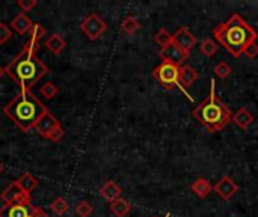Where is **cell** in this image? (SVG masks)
Segmentation results:
<instances>
[{"label": "cell", "instance_id": "cell-11", "mask_svg": "<svg viewBox=\"0 0 258 217\" xmlns=\"http://www.w3.org/2000/svg\"><path fill=\"white\" fill-rule=\"evenodd\" d=\"M172 41L180 47L183 48L184 51L190 53V50L197 45V38L195 35L187 29V27H180L174 35H172Z\"/></svg>", "mask_w": 258, "mask_h": 217}, {"label": "cell", "instance_id": "cell-17", "mask_svg": "<svg viewBox=\"0 0 258 217\" xmlns=\"http://www.w3.org/2000/svg\"><path fill=\"white\" fill-rule=\"evenodd\" d=\"M44 45H45V48H48V51H51L54 56H57V54H60L63 51V48L67 47V42L59 33H51L47 38Z\"/></svg>", "mask_w": 258, "mask_h": 217}, {"label": "cell", "instance_id": "cell-8", "mask_svg": "<svg viewBox=\"0 0 258 217\" xmlns=\"http://www.w3.org/2000/svg\"><path fill=\"white\" fill-rule=\"evenodd\" d=\"M189 56H190V53L180 48L174 41L169 45L159 50V57L162 59V62H169L172 65H177V66H183L184 62L189 59Z\"/></svg>", "mask_w": 258, "mask_h": 217}, {"label": "cell", "instance_id": "cell-7", "mask_svg": "<svg viewBox=\"0 0 258 217\" xmlns=\"http://www.w3.org/2000/svg\"><path fill=\"white\" fill-rule=\"evenodd\" d=\"M39 211L32 202H14L0 207V217H35Z\"/></svg>", "mask_w": 258, "mask_h": 217}, {"label": "cell", "instance_id": "cell-2", "mask_svg": "<svg viewBox=\"0 0 258 217\" xmlns=\"http://www.w3.org/2000/svg\"><path fill=\"white\" fill-rule=\"evenodd\" d=\"M47 110L41 100L30 91H20L3 107V113L24 133L30 131Z\"/></svg>", "mask_w": 258, "mask_h": 217}, {"label": "cell", "instance_id": "cell-19", "mask_svg": "<svg viewBox=\"0 0 258 217\" xmlns=\"http://www.w3.org/2000/svg\"><path fill=\"white\" fill-rule=\"evenodd\" d=\"M109 210L115 217H125L132 211V204L127 199L119 198V199L109 204Z\"/></svg>", "mask_w": 258, "mask_h": 217}, {"label": "cell", "instance_id": "cell-36", "mask_svg": "<svg viewBox=\"0 0 258 217\" xmlns=\"http://www.w3.org/2000/svg\"><path fill=\"white\" fill-rule=\"evenodd\" d=\"M2 171H3V165L0 163V174H2Z\"/></svg>", "mask_w": 258, "mask_h": 217}, {"label": "cell", "instance_id": "cell-25", "mask_svg": "<svg viewBox=\"0 0 258 217\" xmlns=\"http://www.w3.org/2000/svg\"><path fill=\"white\" fill-rule=\"evenodd\" d=\"M39 92H41V95H42L44 98L53 100V98L57 95V88H56V85H54L53 82H47V83H44V85L41 86Z\"/></svg>", "mask_w": 258, "mask_h": 217}, {"label": "cell", "instance_id": "cell-15", "mask_svg": "<svg viewBox=\"0 0 258 217\" xmlns=\"http://www.w3.org/2000/svg\"><path fill=\"white\" fill-rule=\"evenodd\" d=\"M198 79V71L190 66V65H183L180 66V73H178V80H180V85L186 89V88H190Z\"/></svg>", "mask_w": 258, "mask_h": 217}, {"label": "cell", "instance_id": "cell-22", "mask_svg": "<svg viewBox=\"0 0 258 217\" xmlns=\"http://www.w3.org/2000/svg\"><path fill=\"white\" fill-rule=\"evenodd\" d=\"M50 210L56 214V216L62 217L68 210H70V204L63 196H57L51 204H50Z\"/></svg>", "mask_w": 258, "mask_h": 217}, {"label": "cell", "instance_id": "cell-33", "mask_svg": "<svg viewBox=\"0 0 258 217\" xmlns=\"http://www.w3.org/2000/svg\"><path fill=\"white\" fill-rule=\"evenodd\" d=\"M243 54L248 57V59H255L258 56V44L257 41L255 42H251L246 48H245V51H243Z\"/></svg>", "mask_w": 258, "mask_h": 217}, {"label": "cell", "instance_id": "cell-4", "mask_svg": "<svg viewBox=\"0 0 258 217\" xmlns=\"http://www.w3.org/2000/svg\"><path fill=\"white\" fill-rule=\"evenodd\" d=\"M47 73L48 68L41 59L23 50L5 66V74L21 91H30Z\"/></svg>", "mask_w": 258, "mask_h": 217}, {"label": "cell", "instance_id": "cell-30", "mask_svg": "<svg viewBox=\"0 0 258 217\" xmlns=\"http://www.w3.org/2000/svg\"><path fill=\"white\" fill-rule=\"evenodd\" d=\"M39 50H41V44L36 42V41L29 39V41H26V42L23 44V51H26V53H29V54L36 56V53H38Z\"/></svg>", "mask_w": 258, "mask_h": 217}, {"label": "cell", "instance_id": "cell-35", "mask_svg": "<svg viewBox=\"0 0 258 217\" xmlns=\"http://www.w3.org/2000/svg\"><path fill=\"white\" fill-rule=\"evenodd\" d=\"M3 76H5V68H3V66H0V79H2Z\"/></svg>", "mask_w": 258, "mask_h": 217}, {"label": "cell", "instance_id": "cell-26", "mask_svg": "<svg viewBox=\"0 0 258 217\" xmlns=\"http://www.w3.org/2000/svg\"><path fill=\"white\" fill-rule=\"evenodd\" d=\"M94 213L92 205L88 201H79L76 205V214L79 217H89Z\"/></svg>", "mask_w": 258, "mask_h": 217}, {"label": "cell", "instance_id": "cell-24", "mask_svg": "<svg viewBox=\"0 0 258 217\" xmlns=\"http://www.w3.org/2000/svg\"><path fill=\"white\" fill-rule=\"evenodd\" d=\"M154 41L163 48V47H166V45H169V44L172 42V33H169L168 29L162 27V29H159L157 33L154 35Z\"/></svg>", "mask_w": 258, "mask_h": 217}, {"label": "cell", "instance_id": "cell-27", "mask_svg": "<svg viewBox=\"0 0 258 217\" xmlns=\"http://www.w3.org/2000/svg\"><path fill=\"white\" fill-rule=\"evenodd\" d=\"M45 29H44V26L42 24H39V23H36V24H33L32 27H30V30H29V36H30V39L32 41H36V42H39L44 36H45Z\"/></svg>", "mask_w": 258, "mask_h": 217}, {"label": "cell", "instance_id": "cell-10", "mask_svg": "<svg viewBox=\"0 0 258 217\" xmlns=\"http://www.w3.org/2000/svg\"><path fill=\"white\" fill-rule=\"evenodd\" d=\"M0 198H2V201H3L5 204H14V202H30V195L24 193V192L18 187L17 181L11 183V184H9V186L2 192Z\"/></svg>", "mask_w": 258, "mask_h": 217}, {"label": "cell", "instance_id": "cell-28", "mask_svg": "<svg viewBox=\"0 0 258 217\" xmlns=\"http://www.w3.org/2000/svg\"><path fill=\"white\" fill-rule=\"evenodd\" d=\"M213 71H215V74H216L219 79H222V80H224V79H228V77H230V74L233 73L231 66H230L227 62H224V60H222V62H219V63L215 66V69H213Z\"/></svg>", "mask_w": 258, "mask_h": 217}, {"label": "cell", "instance_id": "cell-20", "mask_svg": "<svg viewBox=\"0 0 258 217\" xmlns=\"http://www.w3.org/2000/svg\"><path fill=\"white\" fill-rule=\"evenodd\" d=\"M17 184H18V187H20L24 193L30 195V193L38 187V180H36L32 174H23V175L17 180Z\"/></svg>", "mask_w": 258, "mask_h": 217}, {"label": "cell", "instance_id": "cell-34", "mask_svg": "<svg viewBox=\"0 0 258 217\" xmlns=\"http://www.w3.org/2000/svg\"><path fill=\"white\" fill-rule=\"evenodd\" d=\"M35 217H50V216H48L47 213H44V211H42V210L39 208V211H38V213L35 214Z\"/></svg>", "mask_w": 258, "mask_h": 217}, {"label": "cell", "instance_id": "cell-31", "mask_svg": "<svg viewBox=\"0 0 258 217\" xmlns=\"http://www.w3.org/2000/svg\"><path fill=\"white\" fill-rule=\"evenodd\" d=\"M12 36V29L5 24V23H0V45L6 44Z\"/></svg>", "mask_w": 258, "mask_h": 217}, {"label": "cell", "instance_id": "cell-9", "mask_svg": "<svg viewBox=\"0 0 258 217\" xmlns=\"http://www.w3.org/2000/svg\"><path fill=\"white\" fill-rule=\"evenodd\" d=\"M239 184L228 175H224L215 186H213V190L218 193V196L224 201H230L237 192H239Z\"/></svg>", "mask_w": 258, "mask_h": 217}, {"label": "cell", "instance_id": "cell-32", "mask_svg": "<svg viewBox=\"0 0 258 217\" xmlns=\"http://www.w3.org/2000/svg\"><path fill=\"white\" fill-rule=\"evenodd\" d=\"M17 6L21 9V12H29L36 6V0H17Z\"/></svg>", "mask_w": 258, "mask_h": 217}, {"label": "cell", "instance_id": "cell-12", "mask_svg": "<svg viewBox=\"0 0 258 217\" xmlns=\"http://www.w3.org/2000/svg\"><path fill=\"white\" fill-rule=\"evenodd\" d=\"M57 124H60L57 119H56V116L51 113V112H45L38 121H36V124H35V130H36V133L41 136V137H44V139H48V134L53 131V128L57 125Z\"/></svg>", "mask_w": 258, "mask_h": 217}, {"label": "cell", "instance_id": "cell-29", "mask_svg": "<svg viewBox=\"0 0 258 217\" xmlns=\"http://www.w3.org/2000/svg\"><path fill=\"white\" fill-rule=\"evenodd\" d=\"M63 136H65V130H63V127H62L60 124H57V125L53 128V131L48 134V140L57 143V142H60V140L63 139Z\"/></svg>", "mask_w": 258, "mask_h": 217}, {"label": "cell", "instance_id": "cell-3", "mask_svg": "<svg viewBox=\"0 0 258 217\" xmlns=\"http://www.w3.org/2000/svg\"><path fill=\"white\" fill-rule=\"evenodd\" d=\"M192 116L209 131L218 133L231 124L233 113L227 104L216 95V83L210 82V95L201 101L192 112Z\"/></svg>", "mask_w": 258, "mask_h": 217}, {"label": "cell", "instance_id": "cell-23", "mask_svg": "<svg viewBox=\"0 0 258 217\" xmlns=\"http://www.w3.org/2000/svg\"><path fill=\"white\" fill-rule=\"evenodd\" d=\"M200 50H201V53H203L204 56L212 57V56H215V54L219 51V44H218L216 41H213L212 38H207V39H204V41L201 42Z\"/></svg>", "mask_w": 258, "mask_h": 217}, {"label": "cell", "instance_id": "cell-6", "mask_svg": "<svg viewBox=\"0 0 258 217\" xmlns=\"http://www.w3.org/2000/svg\"><path fill=\"white\" fill-rule=\"evenodd\" d=\"M107 29L106 21L97 15V14H89L85 17V20L80 23V30L85 33V36H88V39L95 41L98 39Z\"/></svg>", "mask_w": 258, "mask_h": 217}, {"label": "cell", "instance_id": "cell-37", "mask_svg": "<svg viewBox=\"0 0 258 217\" xmlns=\"http://www.w3.org/2000/svg\"><path fill=\"white\" fill-rule=\"evenodd\" d=\"M163 217H169V213H168V214H166V216H163Z\"/></svg>", "mask_w": 258, "mask_h": 217}, {"label": "cell", "instance_id": "cell-13", "mask_svg": "<svg viewBox=\"0 0 258 217\" xmlns=\"http://www.w3.org/2000/svg\"><path fill=\"white\" fill-rule=\"evenodd\" d=\"M98 193H100V196H101L104 201H107V202L110 204V202H113V201H116V199L121 198L122 189H121V186H118L115 181L110 180V181H106V183L100 187Z\"/></svg>", "mask_w": 258, "mask_h": 217}, {"label": "cell", "instance_id": "cell-16", "mask_svg": "<svg viewBox=\"0 0 258 217\" xmlns=\"http://www.w3.org/2000/svg\"><path fill=\"white\" fill-rule=\"evenodd\" d=\"M231 122L236 124L240 130H246L252 122H254V115L246 109V107H240L231 118Z\"/></svg>", "mask_w": 258, "mask_h": 217}, {"label": "cell", "instance_id": "cell-21", "mask_svg": "<svg viewBox=\"0 0 258 217\" xmlns=\"http://www.w3.org/2000/svg\"><path fill=\"white\" fill-rule=\"evenodd\" d=\"M121 29H122V32H124V33H127V35H133V33H136V32L141 29V23H139V20H138L136 17L128 15V17H125V18L122 20V23H121Z\"/></svg>", "mask_w": 258, "mask_h": 217}, {"label": "cell", "instance_id": "cell-1", "mask_svg": "<svg viewBox=\"0 0 258 217\" xmlns=\"http://www.w3.org/2000/svg\"><path fill=\"white\" fill-rule=\"evenodd\" d=\"M213 35L216 41L234 57H240L245 48L258 39L257 30L239 14H233L225 23L218 24L213 29Z\"/></svg>", "mask_w": 258, "mask_h": 217}, {"label": "cell", "instance_id": "cell-18", "mask_svg": "<svg viewBox=\"0 0 258 217\" xmlns=\"http://www.w3.org/2000/svg\"><path fill=\"white\" fill-rule=\"evenodd\" d=\"M190 189H192V192H194L200 199H206V198L212 193L213 186H212L210 181H207L206 178H198V180H195V181L190 184Z\"/></svg>", "mask_w": 258, "mask_h": 217}, {"label": "cell", "instance_id": "cell-14", "mask_svg": "<svg viewBox=\"0 0 258 217\" xmlns=\"http://www.w3.org/2000/svg\"><path fill=\"white\" fill-rule=\"evenodd\" d=\"M32 26H33L32 20H30L24 12H18V14L11 20V27H12V30H15L18 35L29 33V30H30Z\"/></svg>", "mask_w": 258, "mask_h": 217}, {"label": "cell", "instance_id": "cell-5", "mask_svg": "<svg viewBox=\"0 0 258 217\" xmlns=\"http://www.w3.org/2000/svg\"><path fill=\"white\" fill-rule=\"evenodd\" d=\"M178 73H180V66L172 65V63H169V62H162V63H159V65L154 68V71H153V77L159 82V85H160L163 89H166V91H172V89L178 88V89H181V91L189 97V100H190V101H194V98L187 94V91L180 85Z\"/></svg>", "mask_w": 258, "mask_h": 217}]
</instances>
